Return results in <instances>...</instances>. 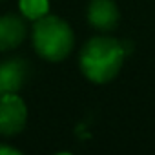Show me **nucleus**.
Wrapping results in <instances>:
<instances>
[{
	"label": "nucleus",
	"instance_id": "2",
	"mask_svg": "<svg viewBox=\"0 0 155 155\" xmlns=\"http://www.w3.org/2000/svg\"><path fill=\"white\" fill-rule=\"evenodd\" d=\"M33 44L40 57L62 60L73 48V33L62 18L44 15L33 26Z\"/></svg>",
	"mask_w": 155,
	"mask_h": 155
},
{
	"label": "nucleus",
	"instance_id": "5",
	"mask_svg": "<svg viewBox=\"0 0 155 155\" xmlns=\"http://www.w3.org/2000/svg\"><path fill=\"white\" fill-rule=\"evenodd\" d=\"M88 20L93 28L110 31L119 22V9L111 0H91L88 9Z\"/></svg>",
	"mask_w": 155,
	"mask_h": 155
},
{
	"label": "nucleus",
	"instance_id": "8",
	"mask_svg": "<svg viewBox=\"0 0 155 155\" xmlns=\"http://www.w3.org/2000/svg\"><path fill=\"white\" fill-rule=\"evenodd\" d=\"M0 155H20V151L15 150V148H9V146H2V144H0Z\"/></svg>",
	"mask_w": 155,
	"mask_h": 155
},
{
	"label": "nucleus",
	"instance_id": "3",
	"mask_svg": "<svg viewBox=\"0 0 155 155\" xmlns=\"http://www.w3.org/2000/svg\"><path fill=\"white\" fill-rule=\"evenodd\" d=\"M28 110L20 97L15 93H0V133L15 135L26 124Z\"/></svg>",
	"mask_w": 155,
	"mask_h": 155
},
{
	"label": "nucleus",
	"instance_id": "4",
	"mask_svg": "<svg viewBox=\"0 0 155 155\" xmlns=\"http://www.w3.org/2000/svg\"><path fill=\"white\" fill-rule=\"evenodd\" d=\"M28 77V64L20 58L0 62V93H15L24 86Z\"/></svg>",
	"mask_w": 155,
	"mask_h": 155
},
{
	"label": "nucleus",
	"instance_id": "7",
	"mask_svg": "<svg viewBox=\"0 0 155 155\" xmlns=\"http://www.w3.org/2000/svg\"><path fill=\"white\" fill-rule=\"evenodd\" d=\"M20 9L24 17L31 20H38L48 13V0H20Z\"/></svg>",
	"mask_w": 155,
	"mask_h": 155
},
{
	"label": "nucleus",
	"instance_id": "6",
	"mask_svg": "<svg viewBox=\"0 0 155 155\" xmlns=\"http://www.w3.org/2000/svg\"><path fill=\"white\" fill-rule=\"evenodd\" d=\"M26 37V26L22 18L15 15L0 17V49L6 51L11 48H17Z\"/></svg>",
	"mask_w": 155,
	"mask_h": 155
},
{
	"label": "nucleus",
	"instance_id": "1",
	"mask_svg": "<svg viewBox=\"0 0 155 155\" xmlns=\"http://www.w3.org/2000/svg\"><path fill=\"white\" fill-rule=\"evenodd\" d=\"M126 49L122 42L108 37L91 38L81 53V69L90 81L104 84L119 73Z\"/></svg>",
	"mask_w": 155,
	"mask_h": 155
}]
</instances>
